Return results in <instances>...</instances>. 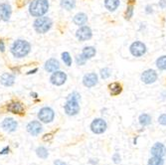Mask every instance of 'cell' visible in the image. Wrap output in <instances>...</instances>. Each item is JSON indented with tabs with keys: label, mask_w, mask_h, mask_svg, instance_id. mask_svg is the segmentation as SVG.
Masks as SVG:
<instances>
[{
	"label": "cell",
	"mask_w": 166,
	"mask_h": 165,
	"mask_svg": "<svg viewBox=\"0 0 166 165\" xmlns=\"http://www.w3.org/2000/svg\"><path fill=\"white\" fill-rule=\"evenodd\" d=\"M49 2L48 0H32L29 6V12L34 17H41L48 12Z\"/></svg>",
	"instance_id": "obj_1"
},
{
	"label": "cell",
	"mask_w": 166,
	"mask_h": 165,
	"mask_svg": "<svg viewBox=\"0 0 166 165\" xmlns=\"http://www.w3.org/2000/svg\"><path fill=\"white\" fill-rule=\"evenodd\" d=\"M31 45L30 43L25 40H17L13 43L11 47V53L16 58H24L30 53Z\"/></svg>",
	"instance_id": "obj_2"
},
{
	"label": "cell",
	"mask_w": 166,
	"mask_h": 165,
	"mask_svg": "<svg viewBox=\"0 0 166 165\" xmlns=\"http://www.w3.org/2000/svg\"><path fill=\"white\" fill-rule=\"evenodd\" d=\"M52 25H53L52 20L48 17H44V16L38 17L34 21V29L39 34H44V33L48 32L51 29Z\"/></svg>",
	"instance_id": "obj_3"
},
{
	"label": "cell",
	"mask_w": 166,
	"mask_h": 165,
	"mask_svg": "<svg viewBox=\"0 0 166 165\" xmlns=\"http://www.w3.org/2000/svg\"><path fill=\"white\" fill-rule=\"evenodd\" d=\"M146 46L145 44L140 42V41H135L133 42L130 47H129V51L130 54L132 55L133 57H142L144 54L146 53Z\"/></svg>",
	"instance_id": "obj_4"
},
{
	"label": "cell",
	"mask_w": 166,
	"mask_h": 165,
	"mask_svg": "<svg viewBox=\"0 0 166 165\" xmlns=\"http://www.w3.org/2000/svg\"><path fill=\"white\" fill-rule=\"evenodd\" d=\"M108 128L106 122L103 118H95L90 123V130L95 134H101Z\"/></svg>",
	"instance_id": "obj_5"
},
{
	"label": "cell",
	"mask_w": 166,
	"mask_h": 165,
	"mask_svg": "<svg viewBox=\"0 0 166 165\" xmlns=\"http://www.w3.org/2000/svg\"><path fill=\"white\" fill-rule=\"evenodd\" d=\"M54 118H55V112L51 108L45 107V108H42L39 111L38 118L41 120L42 122L49 123V122H53Z\"/></svg>",
	"instance_id": "obj_6"
},
{
	"label": "cell",
	"mask_w": 166,
	"mask_h": 165,
	"mask_svg": "<svg viewBox=\"0 0 166 165\" xmlns=\"http://www.w3.org/2000/svg\"><path fill=\"white\" fill-rule=\"evenodd\" d=\"M65 112L70 115V117H73V115H76L80 112V104L78 100H74V98H68L67 102L65 104Z\"/></svg>",
	"instance_id": "obj_7"
},
{
	"label": "cell",
	"mask_w": 166,
	"mask_h": 165,
	"mask_svg": "<svg viewBox=\"0 0 166 165\" xmlns=\"http://www.w3.org/2000/svg\"><path fill=\"white\" fill-rule=\"evenodd\" d=\"M157 78H158V75L156 73V71H154L152 69L145 70L141 74V76H140L141 81L145 85H151V84H153V82H155L157 81Z\"/></svg>",
	"instance_id": "obj_8"
},
{
	"label": "cell",
	"mask_w": 166,
	"mask_h": 165,
	"mask_svg": "<svg viewBox=\"0 0 166 165\" xmlns=\"http://www.w3.org/2000/svg\"><path fill=\"white\" fill-rule=\"evenodd\" d=\"M93 36L92 29L89 26H81L76 32V37L80 41H88Z\"/></svg>",
	"instance_id": "obj_9"
},
{
	"label": "cell",
	"mask_w": 166,
	"mask_h": 165,
	"mask_svg": "<svg viewBox=\"0 0 166 165\" xmlns=\"http://www.w3.org/2000/svg\"><path fill=\"white\" fill-rule=\"evenodd\" d=\"M50 81L52 84L55 86H62L65 84V82L67 81V75L66 73L61 72V71H56V72H54L51 76Z\"/></svg>",
	"instance_id": "obj_10"
},
{
	"label": "cell",
	"mask_w": 166,
	"mask_h": 165,
	"mask_svg": "<svg viewBox=\"0 0 166 165\" xmlns=\"http://www.w3.org/2000/svg\"><path fill=\"white\" fill-rule=\"evenodd\" d=\"M150 153L152 156L157 157H164L166 155V146L161 142H156L150 149Z\"/></svg>",
	"instance_id": "obj_11"
},
{
	"label": "cell",
	"mask_w": 166,
	"mask_h": 165,
	"mask_svg": "<svg viewBox=\"0 0 166 165\" xmlns=\"http://www.w3.org/2000/svg\"><path fill=\"white\" fill-rule=\"evenodd\" d=\"M11 13L12 9L8 3H0V21H8Z\"/></svg>",
	"instance_id": "obj_12"
},
{
	"label": "cell",
	"mask_w": 166,
	"mask_h": 165,
	"mask_svg": "<svg viewBox=\"0 0 166 165\" xmlns=\"http://www.w3.org/2000/svg\"><path fill=\"white\" fill-rule=\"evenodd\" d=\"M83 84L87 88H93L98 84V75L95 73H89L84 76Z\"/></svg>",
	"instance_id": "obj_13"
},
{
	"label": "cell",
	"mask_w": 166,
	"mask_h": 165,
	"mask_svg": "<svg viewBox=\"0 0 166 165\" xmlns=\"http://www.w3.org/2000/svg\"><path fill=\"white\" fill-rule=\"evenodd\" d=\"M7 111L15 114H20L24 112V106L20 102H11L7 104Z\"/></svg>",
	"instance_id": "obj_14"
},
{
	"label": "cell",
	"mask_w": 166,
	"mask_h": 165,
	"mask_svg": "<svg viewBox=\"0 0 166 165\" xmlns=\"http://www.w3.org/2000/svg\"><path fill=\"white\" fill-rule=\"evenodd\" d=\"M27 130H28V132L30 134H32L33 136H36L42 131V124L40 123V122L33 120V122H31L28 123Z\"/></svg>",
	"instance_id": "obj_15"
},
{
	"label": "cell",
	"mask_w": 166,
	"mask_h": 165,
	"mask_svg": "<svg viewBox=\"0 0 166 165\" xmlns=\"http://www.w3.org/2000/svg\"><path fill=\"white\" fill-rule=\"evenodd\" d=\"M2 128L4 130H6L8 131V132H13V131L16 130V128H17V122H16L15 119L13 118H5L3 120V122H2Z\"/></svg>",
	"instance_id": "obj_16"
},
{
	"label": "cell",
	"mask_w": 166,
	"mask_h": 165,
	"mask_svg": "<svg viewBox=\"0 0 166 165\" xmlns=\"http://www.w3.org/2000/svg\"><path fill=\"white\" fill-rule=\"evenodd\" d=\"M60 68V63L56 59H49L45 64V70L48 73H54Z\"/></svg>",
	"instance_id": "obj_17"
},
{
	"label": "cell",
	"mask_w": 166,
	"mask_h": 165,
	"mask_svg": "<svg viewBox=\"0 0 166 165\" xmlns=\"http://www.w3.org/2000/svg\"><path fill=\"white\" fill-rule=\"evenodd\" d=\"M14 82H15V77L12 74H9V73H5L1 76V78H0V82L5 86V87H11L14 85Z\"/></svg>",
	"instance_id": "obj_18"
},
{
	"label": "cell",
	"mask_w": 166,
	"mask_h": 165,
	"mask_svg": "<svg viewBox=\"0 0 166 165\" xmlns=\"http://www.w3.org/2000/svg\"><path fill=\"white\" fill-rule=\"evenodd\" d=\"M73 21H74V23L76 25L83 26L88 22V16H87V14H85V13H78V14L75 15Z\"/></svg>",
	"instance_id": "obj_19"
},
{
	"label": "cell",
	"mask_w": 166,
	"mask_h": 165,
	"mask_svg": "<svg viewBox=\"0 0 166 165\" xmlns=\"http://www.w3.org/2000/svg\"><path fill=\"white\" fill-rule=\"evenodd\" d=\"M120 0H105V7L110 12H114L120 6Z\"/></svg>",
	"instance_id": "obj_20"
},
{
	"label": "cell",
	"mask_w": 166,
	"mask_h": 165,
	"mask_svg": "<svg viewBox=\"0 0 166 165\" xmlns=\"http://www.w3.org/2000/svg\"><path fill=\"white\" fill-rule=\"evenodd\" d=\"M109 89H110V92L111 96H119L120 93L122 92V87L120 82H112V84L109 85Z\"/></svg>",
	"instance_id": "obj_21"
},
{
	"label": "cell",
	"mask_w": 166,
	"mask_h": 165,
	"mask_svg": "<svg viewBox=\"0 0 166 165\" xmlns=\"http://www.w3.org/2000/svg\"><path fill=\"white\" fill-rule=\"evenodd\" d=\"M95 48L93 47V46H88V47H85L83 49V52H82V55L85 58V59H92L95 56Z\"/></svg>",
	"instance_id": "obj_22"
},
{
	"label": "cell",
	"mask_w": 166,
	"mask_h": 165,
	"mask_svg": "<svg viewBox=\"0 0 166 165\" xmlns=\"http://www.w3.org/2000/svg\"><path fill=\"white\" fill-rule=\"evenodd\" d=\"M138 120H139V123H140V125L144 128V126H147V125H149L151 123L152 118L148 113H142V114L139 115Z\"/></svg>",
	"instance_id": "obj_23"
},
{
	"label": "cell",
	"mask_w": 166,
	"mask_h": 165,
	"mask_svg": "<svg viewBox=\"0 0 166 165\" xmlns=\"http://www.w3.org/2000/svg\"><path fill=\"white\" fill-rule=\"evenodd\" d=\"M61 6L66 10H72L76 6V0H61Z\"/></svg>",
	"instance_id": "obj_24"
},
{
	"label": "cell",
	"mask_w": 166,
	"mask_h": 165,
	"mask_svg": "<svg viewBox=\"0 0 166 165\" xmlns=\"http://www.w3.org/2000/svg\"><path fill=\"white\" fill-rule=\"evenodd\" d=\"M147 165H164V159L163 157L152 156L148 159Z\"/></svg>",
	"instance_id": "obj_25"
},
{
	"label": "cell",
	"mask_w": 166,
	"mask_h": 165,
	"mask_svg": "<svg viewBox=\"0 0 166 165\" xmlns=\"http://www.w3.org/2000/svg\"><path fill=\"white\" fill-rule=\"evenodd\" d=\"M36 154H37V156L42 158V159H46L48 156H49V152H48V150L44 146H39L36 149Z\"/></svg>",
	"instance_id": "obj_26"
},
{
	"label": "cell",
	"mask_w": 166,
	"mask_h": 165,
	"mask_svg": "<svg viewBox=\"0 0 166 165\" xmlns=\"http://www.w3.org/2000/svg\"><path fill=\"white\" fill-rule=\"evenodd\" d=\"M156 67L160 71H166V55L159 57L156 60Z\"/></svg>",
	"instance_id": "obj_27"
},
{
	"label": "cell",
	"mask_w": 166,
	"mask_h": 165,
	"mask_svg": "<svg viewBox=\"0 0 166 165\" xmlns=\"http://www.w3.org/2000/svg\"><path fill=\"white\" fill-rule=\"evenodd\" d=\"M62 59L64 63H65L67 66H71L72 65V57L70 56V54L68 52H64L62 54Z\"/></svg>",
	"instance_id": "obj_28"
},
{
	"label": "cell",
	"mask_w": 166,
	"mask_h": 165,
	"mask_svg": "<svg viewBox=\"0 0 166 165\" xmlns=\"http://www.w3.org/2000/svg\"><path fill=\"white\" fill-rule=\"evenodd\" d=\"M132 16H133V5H128L126 10H125L124 17L126 20H130Z\"/></svg>",
	"instance_id": "obj_29"
},
{
	"label": "cell",
	"mask_w": 166,
	"mask_h": 165,
	"mask_svg": "<svg viewBox=\"0 0 166 165\" xmlns=\"http://www.w3.org/2000/svg\"><path fill=\"white\" fill-rule=\"evenodd\" d=\"M111 75V71L109 69V68H104V69H101L100 70V77H101V79H108L110 78Z\"/></svg>",
	"instance_id": "obj_30"
},
{
	"label": "cell",
	"mask_w": 166,
	"mask_h": 165,
	"mask_svg": "<svg viewBox=\"0 0 166 165\" xmlns=\"http://www.w3.org/2000/svg\"><path fill=\"white\" fill-rule=\"evenodd\" d=\"M76 61H77V64L80 65V66H83L85 64V61H87V59H85L83 55H79V56H77V59H76Z\"/></svg>",
	"instance_id": "obj_31"
},
{
	"label": "cell",
	"mask_w": 166,
	"mask_h": 165,
	"mask_svg": "<svg viewBox=\"0 0 166 165\" xmlns=\"http://www.w3.org/2000/svg\"><path fill=\"white\" fill-rule=\"evenodd\" d=\"M112 161H114L115 164H119L120 163L121 161V157L120 155V153L119 152H115L114 155H112Z\"/></svg>",
	"instance_id": "obj_32"
},
{
	"label": "cell",
	"mask_w": 166,
	"mask_h": 165,
	"mask_svg": "<svg viewBox=\"0 0 166 165\" xmlns=\"http://www.w3.org/2000/svg\"><path fill=\"white\" fill-rule=\"evenodd\" d=\"M158 122L161 125H166V113H163L160 115V117L158 118Z\"/></svg>",
	"instance_id": "obj_33"
},
{
	"label": "cell",
	"mask_w": 166,
	"mask_h": 165,
	"mask_svg": "<svg viewBox=\"0 0 166 165\" xmlns=\"http://www.w3.org/2000/svg\"><path fill=\"white\" fill-rule=\"evenodd\" d=\"M158 6L161 9H165L166 8V0H159Z\"/></svg>",
	"instance_id": "obj_34"
},
{
	"label": "cell",
	"mask_w": 166,
	"mask_h": 165,
	"mask_svg": "<svg viewBox=\"0 0 166 165\" xmlns=\"http://www.w3.org/2000/svg\"><path fill=\"white\" fill-rule=\"evenodd\" d=\"M145 13L146 14H151L153 13V8L151 5H146V7H145Z\"/></svg>",
	"instance_id": "obj_35"
},
{
	"label": "cell",
	"mask_w": 166,
	"mask_h": 165,
	"mask_svg": "<svg viewBox=\"0 0 166 165\" xmlns=\"http://www.w3.org/2000/svg\"><path fill=\"white\" fill-rule=\"evenodd\" d=\"M9 151H10V148L7 146V147H5L4 149H2L1 151H0V154H1V155H2V154H7Z\"/></svg>",
	"instance_id": "obj_36"
},
{
	"label": "cell",
	"mask_w": 166,
	"mask_h": 165,
	"mask_svg": "<svg viewBox=\"0 0 166 165\" xmlns=\"http://www.w3.org/2000/svg\"><path fill=\"white\" fill-rule=\"evenodd\" d=\"M52 138V134L49 133V134H45L44 136H43V140L44 141H47V140H50Z\"/></svg>",
	"instance_id": "obj_37"
},
{
	"label": "cell",
	"mask_w": 166,
	"mask_h": 165,
	"mask_svg": "<svg viewBox=\"0 0 166 165\" xmlns=\"http://www.w3.org/2000/svg\"><path fill=\"white\" fill-rule=\"evenodd\" d=\"M4 50H5V45H4V42H3V40L0 39V51H1V52H4Z\"/></svg>",
	"instance_id": "obj_38"
},
{
	"label": "cell",
	"mask_w": 166,
	"mask_h": 165,
	"mask_svg": "<svg viewBox=\"0 0 166 165\" xmlns=\"http://www.w3.org/2000/svg\"><path fill=\"white\" fill-rule=\"evenodd\" d=\"M54 165H66V163L64 161H62V160H56L54 162Z\"/></svg>",
	"instance_id": "obj_39"
},
{
	"label": "cell",
	"mask_w": 166,
	"mask_h": 165,
	"mask_svg": "<svg viewBox=\"0 0 166 165\" xmlns=\"http://www.w3.org/2000/svg\"><path fill=\"white\" fill-rule=\"evenodd\" d=\"M89 162L93 165H98V159H90Z\"/></svg>",
	"instance_id": "obj_40"
},
{
	"label": "cell",
	"mask_w": 166,
	"mask_h": 165,
	"mask_svg": "<svg viewBox=\"0 0 166 165\" xmlns=\"http://www.w3.org/2000/svg\"><path fill=\"white\" fill-rule=\"evenodd\" d=\"M37 71H38V70H37V69H34L33 71H30V72H28L27 74H28V75H31V74H34V73H36V72H37Z\"/></svg>",
	"instance_id": "obj_41"
},
{
	"label": "cell",
	"mask_w": 166,
	"mask_h": 165,
	"mask_svg": "<svg viewBox=\"0 0 166 165\" xmlns=\"http://www.w3.org/2000/svg\"><path fill=\"white\" fill-rule=\"evenodd\" d=\"M133 144H134V145L137 144V137H135V138L133 139Z\"/></svg>",
	"instance_id": "obj_42"
}]
</instances>
